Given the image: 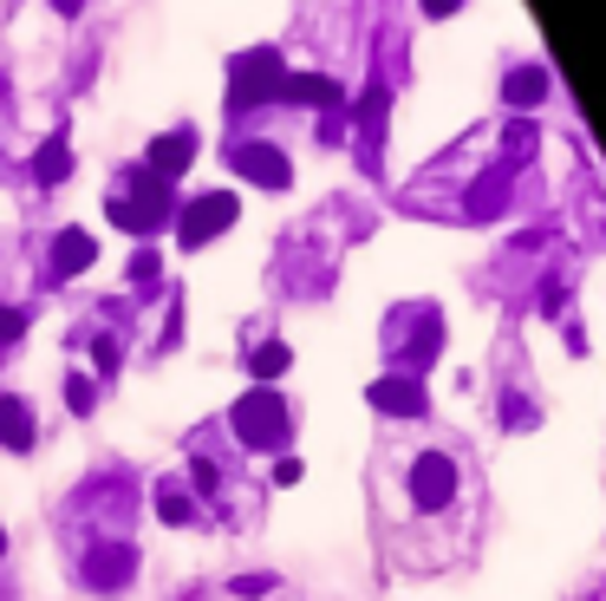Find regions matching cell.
<instances>
[{
    "instance_id": "cell-14",
    "label": "cell",
    "mask_w": 606,
    "mask_h": 601,
    "mask_svg": "<svg viewBox=\"0 0 606 601\" xmlns=\"http://www.w3.org/2000/svg\"><path fill=\"white\" fill-rule=\"evenodd\" d=\"M287 367H294V354H287V340H262V347L248 354V373L262 379V386H268V379H280V373H287Z\"/></svg>"
},
{
    "instance_id": "cell-8",
    "label": "cell",
    "mask_w": 606,
    "mask_h": 601,
    "mask_svg": "<svg viewBox=\"0 0 606 601\" xmlns=\"http://www.w3.org/2000/svg\"><path fill=\"white\" fill-rule=\"evenodd\" d=\"M190 157H196V131H190V125H177V131L150 138V157H143V170H157V177L170 183V177H183V170H190Z\"/></svg>"
},
{
    "instance_id": "cell-12",
    "label": "cell",
    "mask_w": 606,
    "mask_h": 601,
    "mask_svg": "<svg viewBox=\"0 0 606 601\" xmlns=\"http://www.w3.org/2000/svg\"><path fill=\"white\" fill-rule=\"evenodd\" d=\"M0 445L7 451H33V405L26 399H0Z\"/></svg>"
},
{
    "instance_id": "cell-9",
    "label": "cell",
    "mask_w": 606,
    "mask_h": 601,
    "mask_svg": "<svg viewBox=\"0 0 606 601\" xmlns=\"http://www.w3.org/2000/svg\"><path fill=\"white\" fill-rule=\"evenodd\" d=\"M365 399H372L379 412H392V419H417V412H424V386H417V379H404V373L379 379Z\"/></svg>"
},
{
    "instance_id": "cell-15",
    "label": "cell",
    "mask_w": 606,
    "mask_h": 601,
    "mask_svg": "<svg viewBox=\"0 0 606 601\" xmlns=\"http://www.w3.org/2000/svg\"><path fill=\"white\" fill-rule=\"evenodd\" d=\"M157 275H163V255H157V249H137L131 255V288L137 295H157Z\"/></svg>"
},
{
    "instance_id": "cell-23",
    "label": "cell",
    "mask_w": 606,
    "mask_h": 601,
    "mask_svg": "<svg viewBox=\"0 0 606 601\" xmlns=\"http://www.w3.org/2000/svg\"><path fill=\"white\" fill-rule=\"evenodd\" d=\"M424 7H430V13H450V7H457V0H424Z\"/></svg>"
},
{
    "instance_id": "cell-13",
    "label": "cell",
    "mask_w": 606,
    "mask_h": 601,
    "mask_svg": "<svg viewBox=\"0 0 606 601\" xmlns=\"http://www.w3.org/2000/svg\"><path fill=\"white\" fill-rule=\"evenodd\" d=\"M157 517H163V524H196V497H190L177 477H163V484H157Z\"/></svg>"
},
{
    "instance_id": "cell-24",
    "label": "cell",
    "mask_w": 606,
    "mask_h": 601,
    "mask_svg": "<svg viewBox=\"0 0 606 601\" xmlns=\"http://www.w3.org/2000/svg\"><path fill=\"white\" fill-rule=\"evenodd\" d=\"M0 549H7V529H0Z\"/></svg>"
},
{
    "instance_id": "cell-1",
    "label": "cell",
    "mask_w": 606,
    "mask_h": 601,
    "mask_svg": "<svg viewBox=\"0 0 606 601\" xmlns=\"http://www.w3.org/2000/svg\"><path fill=\"white\" fill-rule=\"evenodd\" d=\"M111 223L118 229H131V235H150V229H163L170 217H177V190L157 177V170H143V164H131L125 170V183L111 190Z\"/></svg>"
},
{
    "instance_id": "cell-10",
    "label": "cell",
    "mask_w": 606,
    "mask_h": 601,
    "mask_svg": "<svg viewBox=\"0 0 606 601\" xmlns=\"http://www.w3.org/2000/svg\"><path fill=\"white\" fill-rule=\"evenodd\" d=\"M66 177H72V138L66 131H53L46 145L33 150V183H40V190H60Z\"/></svg>"
},
{
    "instance_id": "cell-17",
    "label": "cell",
    "mask_w": 606,
    "mask_h": 601,
    "mask_svg": "<svg viewBox=\"0 0 606 601\" xmlns=\"http://www.w3.org/2000/svg\"><path fill=\"white\" fill-rule=\"evenodd\" d=\"M228 595L262 601V595H274V576H235V582H228Z\"/></svg>"
},
{
    "instance_id": "cell-22",
    "label": "cell",
    "mask_w": 606,
    "mask_h": 601,
    "mask_svg": "<svg viewBox=\"0 0 606 601\" xmlns=\"http://www.w3.org/2000/svg\"><path fill=\"white\" fill-rule=\"evenodd\" d=\"M78 7H85V0H53V13H66V20L78 13Z\"/></svg>"
},
{
    "instance_id": "cell-2",
    "label": "cell",
    "mask_w": 606,
    "mask_h": 601,
    "mask_svg": "<svg viewBox=\"0 0 606 601\" xmlns=\"http://www.w3.org/2000/svg\"><path fill=\"white\" fill-rule=\"evenodd\" d=\"M235 439H242L248 451H280L287 445V405H280L274 386H248V392L235 399Z\"/></svg>"
},
{
    "instance_id": "cell-7",
    "label": "cell",
    "mask_w": 606,
    "mask_h": 601,
    "mask_svg": "<svg viewBox=\"0 0 606 601\" xmlns=\"http://www.w3.org/2000/svg\"><path fill=\"white\" fill-rule=\"evenodd\" d=\"M228 164H235V177H248V183H262V190H287V183H294V164H287L280 145H235Z\"/></svg>"
},
{
    "instance_id": "cell-3",
    "label": "cell",
    "mask_w": 606,
    "mask_h": 601,
    "mask_svg": "<svg viewBox=\"0 0 606 601\" xmlns=\"http://www.w3.org/2000/svg\"><path fill=\"white\" fill-rule=\"evenodd\" d=\"M280 78H287V66H280V53H268V46L228 60V112H255V105L280 98Z\"/></svg>"
},
{
    "instance_id": "cell-6",
    "label": "cell",
    "mask_w": 606,
    "mask_h": 601,
    "mask_svg": "<svg viewBox=\"0 0 606 601\" xmlns=\"http://www.w3.org/2000/svg\"><path fill=\"white\" fill-rule=\"evenodd\" d=\"M450 497H457V457L424 451V457L411 464V504H417V510H444Z\"/></svg>"
},
{
    "instance_id": "cell-4",
    "label": "cell",
    "mask_w": 606,
    "mask_h": 601,
    "mask_svg": "<svg viewBox=\"0 0 606 601\" xmlns=\"http://www.w3.org/2000/svg\"><path fill=\"white\" fill-rule=\"evenodd\" d=\"M235 217H242V203H235L228 190H209V197H196V203H183L177 242H183V249H202V242H215L222 229H235Z\"/></svg>"
},
{
    "instance_id": "cell-20",
    "label": "cell",
    "mask_w": 606,
    "mask_h": 601,
    "mask_svg": "<svg viewBox=\"0 0 606 601\" xmlns=\"http://www.w3.org/2000/svg\"><path fill=\"white\" fill-rule=\"evenodd\" d=\"M190 477H196V491H215V484H222V477H215V464H209V457H196V464H190Z\"/></svg>"
},
{
    "instance_id": "cell-18",
    "label": "cell",
    "mask_w": 606,
    "mask_h": 601,
    "mask_svg": "<svg viewBox=\"0 0 606 601\" xmlns=\"http://www.w3.org/2000/svg\"><path fill=\"white\" fill-rule=\"evenodd\" d=\"M92 354H98V373H105V379H111L118 367H125V347H118L111 334H98V347H92Z\"/></svg>"
},
{
    "instance_id": "cell-5",
    "label": "cell",
    "mask_w": 606,
    "mask_h": 601,
    "mask_svg": "<svg viewBox=\"0 0 606 601\" xmlns=\"http://www.w3.org/2000/svg\"><path fill=\"white\" fill-rule=\"evenodd\" d=\"M78 576H85V589H125V582L137 576V549L131 542H118V536H105V542L85 549Z\"/></svg>"
},
{
    "instance_id": "cell-21",
    "label": "cell",
    "mask_w": 606,
    "mask_h": 601,
    "mask_svg": "<svg viewBox=\"0 0 606 601\" xmlns=\"http://www.w3.org/2000/svg\"><path fill=\"white\" fill-rule=\"evenodd\" d=\"M274 484H300V457H280L274 464Z\"/></svg>"
},
{
    "instance_id": "cell-16",
    "label": "cell",
    "mask_w": 606,
    "mask_h": 601,
    "mask_svg": "<svg viewBox=\"0 0 606 601\" xmlns=\"http://www.w3.org/2000/svg\"><path fill=\"white\" fill-rule=\"evenodd\" d=\"M66 405H72V412H78V419H85V412H92V405H98V379L72 373V379H66Z\"/></svg>"
},
{
    "instance_id": "cell-11",
    "label": "cell",
    "mask_w": 606,
    "mask_h": 601,
    "mask_svg": "<svg viewBox=\"0 0 606 601\" xmlns=\"http://www.w3.org/2000/svg\"><path fill=\"white\" fill-rule=\"evenodd\" d=\"M98 262V242L85 235V229H60V242H53V275H85Z\"/></svg>"
},
{
    "instance_id": "cell-19",
    "label": "cell",
    "mask_w": 606,
    "mask_h": 601,
    "mask_svg": "<svg viewBox=\"0 0 606 601\" xmlns=\"http://www.w3.org/2000/svg\"><path fill=\"white\" fill-rule=\"evenodd\" d=\"M20 334H26V314H20V307H0V347L20 340Z\"/></svg>"
}]
</instances>
